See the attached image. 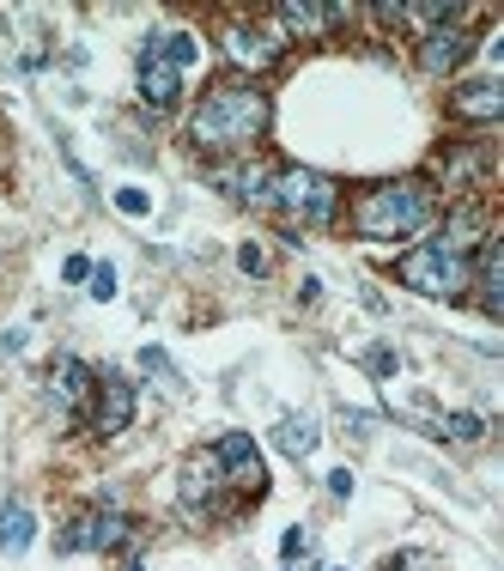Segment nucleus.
I'll return each instance as SVG.
<instances>
[{
    "mask_svg": "<svg viewBox=\"0 0 504 571\" xmlns=\"http://www.w3.org/2000/svg\"><path fill=\"white\" fill-rule=\"evenodd\" d=\"M31 541H37V517H31V504L7 499V504H0V553H7V560H19Z\"/></svg>",
    "mask_w": 504,
    "mask_h": 571,
    "instance_id": "nucleus-17",
    "label": "nucleus"
},
{
    "mask_svg": "<svg viewBox=\"0 0 504 571\" xmlns=\"http://www.w3.org/2000/svg\"><path fill=\"white\" fill-rule=\"evenodd\" d=\"M152 43H159V56L171 61L177 73H183V68H195V61H201V43H195V37H189V31H171V37H152Z\"/></svg>",
    "mask_w": 504,
    "mask_h": 571,
    "instance_id": "nucleus-20",
    "label": "nucleus"
},
{
    "mask_svg": "<svg viewBox=\"0 0 504 571\" xmlns=\"http://www.w3.org/2000/svg\"><path fill=\"white\" fill-rule=\"evenodd\" d=\"M213 457H219V469H225L231 487H243V492H262V487H268L262 450H255V438H250V432H225V438L213 444Z\"/></svg>",
    "mask_w": 504,
    "mask_h": 571,
    "instance_id": "nucleus-7",
    "label": "nucleus"
},
{
    "mask_svg": "<svg viewBox=\"0 0 504 571\" xmlns=\"http://www.w3.org/2000/svg\"><path fill=\"white\" fill-rule=\"evenodd\" d=\"M274 207L292 213L299 226H329V219L341 213V189H334V177H322V171L286 164V171H274Z\"/></svg>",
    "mask_w": 504,
    "mask_h": 571,
    "instance_id": "nucleus-4",
    "label": "nucleus"
},
{
    "mask_svg": "<svg viewBox=\"0 0 504 571\" xmlns=\"http://www.w3.org/2000/svg\"><path fill=\"white\" fill-rule=\"evenodd\" d=\"M468 56H474V37L462 31V24H437V31L420 37V68L425 73H456Z\"/></svg>",
    "mask_w": 504,
    "mask_h": 571,
    "instance_id": "nucleus-11",
    "label": "nucleus"
},
{
    "mask_svg": "<svg viewBox=\"0 0 504 571\" xmlns=\"http://www.w3.org/2000/svg\"><path fill=\"white\" fill-rule=\"evenodd\" d=\"M334 571H341V565H334Z\"/></svg>",
    "mask_w": 504,
    "mask_h": 571,
    "instance_id": "nucleus-30",
    "label": "nucleus"
},
{
    "mask_svg": "<svg viewBox=\"0 0 504 571\" xmlns=\"http://www.w3.org/2000/svg\"><path fill=\"white\" fill-rule=\"evenodd\" d=\"M274 19L286 24L292 37H322L329 24H341V19H346V7H304V0H292V7H280ZM286 31H280V37H286Z\"/></svg>",
    "mask_w": 504,
    "mask_h": 571,
    "instance_id": "nucleus-18",
    "label": "nucleus"
},
{
    "mask_svg": "<svg viewBox=\"0 0 504 571\" xmlns=\"http://www.w3.org/2000/svg\"><path fill=\"white\" fill-rule=\"evenodd\" d=\"M437 213V194L425 183H383L353 207V231L371 243H395V238H420Z\"/></svg>",
    "mask_w": 504,
    "mask_h": 571,
    "instance_id": "nucleus-2",
    "label": "nucleus"
},
{
    "mask_svg": "<svg viewBox=\"0 0 504 571\" xmlns=\"http://www.w3.org/2000/svg\"><path fill=\"white\" fill-rule=\"evenodd\" d=\"M329 492H334V499H346V492H353V469H334L329 474Z\"/></svg>",
    "mask_w": 504,
    "mask_h": 571,
    "instance_id": "nucleus-29",
    "label": "nucleus"
},
{
    "mask_svg": "<svg viewBox=\"0 0 504 571\" xmlns=\"http://www.w3.org/2000/svg\"><path fill=\"white\" fill-rule=\"evenodd\" d=\"M213 183L243 207H274V171L268 164H213Z\"/></svg>",
    "mask_w": 504,
    "mask_h": 571,
    "instance_id": "nucleus-12",
    "label": "nucleus"
},
{
    "mask_svg": "<svg viewBox=\"0 0 504 571\" xmlns=\"http://www.w3.org/2000/svg\"><path fill=\"white\" fill-rule=\"evenodd\" d=\"M316 438H322V432H316V420H304V413H286V420L274 425V444L286 450L292 462H304L310 450H316Z\"/></svg>",
    "mask_w": 504,
    "mask_h": 571,
    "instance_id": "nucleus-19",
    "label": "nucleus"
},
{
    "mask_svg": "<svg viewBox=\"0 0 504 571\" xmlns=\"http://www.w3.org/2000/svg\"><path fill=\"white\" fill-rule=\"evenodd\" d=\"M268 122H274V103L255 80H225L213 86L195 116H189V140H195V152H213V159H225V152H250L255 140L268 134Z\"/></svg>",
    "mask_w": 504,
    "mask_h": 571,
    "instance_id": "nucleus-1",
    "label": "nucleus"
},
{
    "mask_svg": "<svg viewBox=\"0 0 504 571\" xmlns=\"http://www.w3.org/2000/svg\"><path fill=\"white\" fill-rule=\"evenodd\" d=\"M219 487H225L219 457H213V450H195V457L183 462V504H213Z\"/></svg>",
    "mask_w": 504,
    "mask_h": 571,
    "instance_id": "nucleus-16",
    "label": "nucleus"
},
{
    "mask_svg": "<svg viewBox=\"0 0 504 571\" xmlns=\"http://www.w3.org/2000/svg\"><path fill=\"white\" fill-rule=\"evenodd\" d=\"M92 298H103V304L115 298V268H110V262H98V268H92Z\"/></svg>",
    "mask_w": 504,
    "mask_h": 571,
    "instance_id": "nucleus-25",
    "label": "nucleus"
},
{
    "mask_svg": "<svg viewBox=\"0 0 504 571\" xmlns=\"http://www.w3.org/2000/svg\"><path fill=\"white\" fill-rule=\"evenodd\" d=\"M450 110H456L462 122H498V116H504V92H498V80H468V86H456Z\"/></svg>",
    "mask_w": 504,
    "mask_h": 571,
    "instance_id": "nucleus-15",
    "label": "nucleus"
},
{
    "mask_svg": "<svg viewBox=\"0 0 504 571\" xmlns=\"http://www.w3.org/2000/svg\"><path fill=\"white\" fill-rule=\"evenodd\" d=\"M280 548H286V560H304L316 541H310V529H286V541H280Z\"/></svg>",
    "mask_w": 504,
    "mask_h": 571,
    "instance_id": "nucleus-27",
    "label": "nucleus"
},
{
    "mask_svg": "<svg viewBox=\"0 0 504 571\" xmlns=\"http://www.w3.org/2000/svg\"><path fill=\"white\" fill-rule=\"evenodd\" d=\"M493 238V213H486L481 201H456L450 207V219H444V250L450 256H468V250H481V243Z\"/></svg>",
    "mask_w": 504,
    "mask_h": 571,
    "instance_id": "nucleus-10",
    "label": "nucleus"
},
{
    "mask_svg": "<svg viewBox=\"0 0 504 571\" xmlns=\"http://www.w3.org/2000/svg\"><path fill=\"white\" fill-rule=\"evenodd\" d=\"M128 425H134V383L115 378V371H103L98 378V408H92V432L98 438H122Z\"/></svg>",
    "mask_w": 504,
    "mask_h": 571,
    "instance_id": "nucleus-8",
    "label": "nucleus"
},
{
    "mask_svg": "<svg viewBox=\"0 0 504 571\" xmlns=\"http://www.w3.org/2000/svg\"><path fill=\"white\" fill-rule=\"evenodd\" d=\"M395 274H402V286H413V292H425V298H462L474 286L468 256H450L444 243H413Z\"/></svg>",
    "mask_w": 504,
    "mask_h": 571,
    "instance_id": "nucleus-3",
    "label": "nucleus"
},
{
    "mask_svg": "<svg viewBox=\"0 0 504 571\" xmlns=\"http://www.w3.org/2000/svg\"><path fill=\"white\" fill-rule=\"evenodd\" d=\"M140 365H147L152 378H164L171 389H183V378H177V365H171V359H164V347H147V353H140Z\"/></svg>",
    "mask_w": 504,
    "mask_h": 571,
    "instance_id": "nucleus-22",
    "label": "nucleus"
},
{
    "mask_svg": "<svg viewBox=\"0 0 504 571\" xmlns=\"http://www.w3.org/2000/svg\"><path fill=\"white\" fill-rule=\"evenodd\" d=\"M365 365L377 371V378H395V371H402V359H395L390 347H371V353H365Z\"/></svg>",
    "mask_w": 504,
    "mask_h": 571,
    "instance_id": "nucleus-24",
    "label": "nucleus"
},
{
    "mask_svg": "<svg viewBox=\"0 0 504 571\" xmlns=\"http://www.w3.org/2000/svg\"><path fill=\"white\" fill-rule=\"evenodd\" d=\"M134 541V523H128L122 511H80L68 529L56 535L61 553H115Z\"/></svg>",
    "mask_w": 504,
    "mask_h": 571,
    "instance_id": "nucleus-5",
    "label": "nucleus"
},
{
    "mask_svg": "<svg viewBox=\"0 0 504 571\" xmlns=\"http://www.w3.org/2000/svg\"><path fill=\"white\" fill-rule=\"evenodd\" d=\"M61 280H92V262H85V256H68V262H61Z\"/></svg>",
    "mask_w": 504,
    "mask_h": 571,
    "instance_id": "nucleus-28",
    "label": "nucleus"
},
{
    "mask_svg": "<svg viewBox=\"0 0 504 571\" xmlns=\"http://www.w3.org/2000/svg\"><path fill=\"white\" fill-rule=\"evenodd\" d=\"M444 438H456V444H481L486 438V420L481 413H444V425H437Z\"/></svg>",
    "mask_w": 504,
    "mask_h": 571,
    "instance_id": "nucleus-21",
    "label": "nucleus"
},
{
    "mask_svg": "<svg viewBox=\"0 0 504 571\" xmlns=\"http://www.w3.org/2000/svg\"><path fill=\"white\" fill-rule=\"evenodd\" d=\"M225 56L238 61L243 73H262V68H274V61L286 56V37H280L274 24H231V31H225Z\"/></svg>",
    "mask_w": 504,
    "mask_h": 571,
    "instance_id": "nucleus-6",
    "label": "nucleus"
},
{
    "mask_svg": "<svg viewBox=\"0 0 504 571\" xmlns=\"http://www.w3.org/2000/svg\"><path fill=\"white\" fill-rule=\"evenodd\" d=\"M140 98H147V110H177V98H183V73L159 56L152 37L140 43Z\"/></svg>",
    "mask_w": 504,
    "mask_h": 571,
    "instance_id": "nucleus-9",
    "label": "nucleus"
},
{
    "mask_svg": "<svg viewBox=\"0 0 504 571\" xmlns=\"http://www.w3.org/2000/svg\"><path fill=\"white\" fill-rule=\"evenodd\" d=\"M238 268H243V274H268V256H262V243H243V250H238Z\"/></svg>",
    "mask_w": 504,
    "mask_h": 571,
    "instance_id": "nucleus-26",
    "label": "nucleus"
},
{
    "mask_svg": "<svg viewBox=\"0 0 504 571\" xmlns=\"http://www.w3.org/2000/svg\"><path fill=\"white\" fill-rule=\"evenodd\" d=\"M115 207H122L128 219H147L152 213V194L147 189H115Z\"/></svg>",
    "mask_w": 504,
    "mask_h": 571,
    "instance_id": "nucleus-23",
    "label": "nucleus"
},
{
    "mask_svg": "<svg viewBox=\"0 0 504 571\" xmlns=\"http://www.w3.org/2000/svg\"><path fill=\"white\" fill-rule=\"evenodd\" d=\"M92 389H98V371L85 365V359H73V353H61L56 365H49V395L56 401H68L73 413L85 408V401H92Z\"/></svg>",
    "mask_w": 504,
    "mask_h": 571,
    "instance_id": "nucleus-13",
    "label": "nucleus"
},
{
    "mask_svg": "<svg viewBox=\"0 0 504 571\" xmlns=\"http://www.w3.org/2000/svg\"><path fill=\"white\" fill-rule=\"evenodd\" d=\"M437 171H444L456 189H481V183H486V171H493V147H486V140L450 147V152H437Z\"/></svg>",
    "mask_w": 504,
    "mask_h": 571,
    "instance_id": "nucleus-14",
    "label": "nucleus"
}]
</instances>
